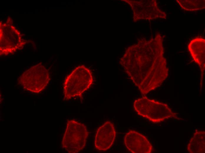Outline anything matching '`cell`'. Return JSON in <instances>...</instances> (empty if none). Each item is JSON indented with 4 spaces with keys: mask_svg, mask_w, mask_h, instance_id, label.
<instances>
[{
    "mask_svg": "<svg viewBox=\"0 0 205 153\" xmlns=\"http://www.w3.org/2000/svg\"><path fill=\"white\" fill-rule=\"evenodd\" d=\"M163 53L160 36L154 42L130 48L122 59L125 71L142 94L160 86L168 77V69Z\"/></svg>",
    "mask_w": 205,
    "mask_h": 153,
    "instance_id": "cell-1",
    "label": "cell"
},
{
    "mask_svg": "<svg viewBox=\"0 0 205 153\" xmlns=\"http://www.w3.org/2000/svg\"><path fill=\"white\" fill-rule=\"evenodd\" d=\"M133 107L138 115L154 123H160L170 118H178L167 104L146 97L135 100Z\"/></svg>",
    "mask_w": 205,
    "mask_h": 153,
    "instance_id": "cell-2",
    "label": "cell"
},
{
    "mask_svg": "<svg viewBox=\"0 0 205 153\" xmlns=\"http://www.w3.org/2000/svg\"><path fill=\"white\" fill-rule=\"evenodd\" d=\"M93 82L91 71L84 65L75 69L66 78L63 85L66 100L79 97L91 87Z\"/></svg>",
    "mask_w": 205,
    "mask_h": 153,
    "instance_id": "cell-3",
    "label": "cell"
},
{
    "mask_svg": "<svg viewBox=\"0 0 205 153\" xmlns=\"http://www.w3.org/2000/svg\"><path fill=\"white\" fill-rule=\"evenodd\" d=\"M88 132L83 124L74 120L68 121L62 145L69 153H76L85 147Z\"/></svg>",
    "mask_w": 205,
    "mask_h": 153,
    "instance_id": "cell-4",
    "label": "cell"
},
{
    "mask_svg": "<svg viewBox=\"0 0 205 153\" xmlns=\"http://www.w3.org/2000/svg\"><path fill=\"white\" fill-rule=\"evenodd\" d=\"M49 80L48 70L44 66L38 64L24 72L19 77L18 82L25 90L39 93L45 88Z\"/></svg>",
    "mask_w": 205,
    "mask_h": 153,
    "instance_id": "cell-5",
    "label": "cell"
},
{
    "mask_svg": "<svg viewBox=\"0 0 205 153\" xmlns=\"http://www.w3.org/2000/svg\"><path fill=\"white\" fill-rule=\"evenodd\" d=\"M124 142L132 153H150L152 151V146L147 138L135 131L130 130L126 134Z\"/></svg>",
    "mask_w": 205,
    "mask_h": 153,
    "instance_id": "cell-6",
    "label": "cell"
},
{
    "mask_svg": "<svg viewBox=\"0 0 205 153\" xmlns=\"http://www.w3.org/2000/svg\"><path fill=\"white\" fill-rule=\"evenodd\" d=\"M115 136L113 124L110 122H105L97 131L95 140L96 148L101 151L108 150L112 145Z\"/></svg>",
    "mask_w": 205,
    "mask_h": 153,
    "instance_id": "cell-7",
    "label": "cell"
},
{
    "mask_svg": "<svg viewBox=\"0 0 205 153\" xmlns=\"http://www.w3.org/2000/svg\"><path fill=\"white\" fill-rule=\"evenodd\" d=\"M205 39L196 37L192 40L188 45V49L194 60L200 66L201 71V84H202L205 69Z\"/></svg>",
    "mask_w": 205,
    "mask_h": 153,
    "instance_id": "cell-8",
    "label": "cell"
},
{
    "mask_svg": "<svg viewBox=\"0 0 205 153\" xmlns=\"http://www.w3.org/2000/svg\"><path fill=\"white\" fill-rule=\"evenodd\" d=\"M187 150L190 153H204L205 152V132L196 131L190 140Z\"/></svg>",
    "mask_w": 205,
    "mask_h": 153,
    "instance_id": "cell-9",
    "label": "cell"
},
{
    "mask_svg": "<svg viewBox=\"0 0 205 153\" xmlns=\"http://www.w3.org/2000/svg\"><path fill=\"white\" fill-rule=\"evenodd\" d=\"M180 6L187 10L192 11L205 8L204 0H177Z\"/></svg>",
    "mask_w": 205,
    "mask_h": 153,
    "instance_id": "cell-10",
    "label": "cell"
}]
</instances>
